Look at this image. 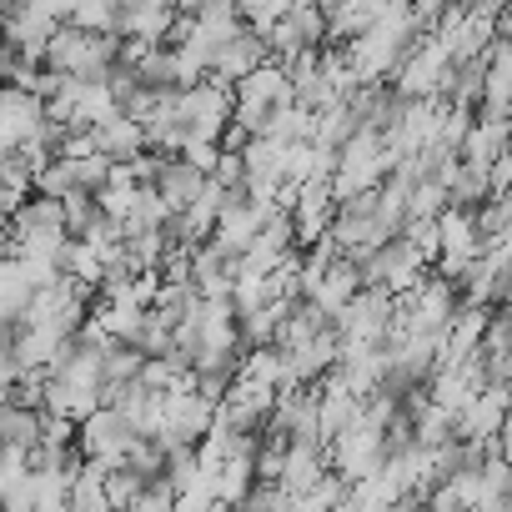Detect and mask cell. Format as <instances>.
<instances>
[{
	"instance_id": "1",
	"label": "cell",
	"mask_w": 512,
	"mask_h": 512,
	"mask_svg": "<svg viewBox=\"0 0 512 512\" xmlns=\"http://www.w3.org/2000/svg\"><path fill=\"white\" fill-rule=\"evenodd\" d=\"M392 457V437H387V422H377L367 407L332 437V467L347 477V482H357V477H372V472H382V462Z\"/></svg>"
},
{
	"instance_id": "2",
	"label": "cell",
	"mask_w": 512,
	"mask_h": 512,
	"mask_svg": "<svg viewBox=\"0 0 512 512\" xmlns=\"http://www.w3.org/2000/svg\"><path fill=\"white\" fill-rule=\"evenodd\" d=\"M392 312H397V292L387 287H362L342 317H337V332H342V347H382L387 342V327H392Z\"/></svg>"
},
{
	"instance_id": "3",
	"label": "cell",
	"mask_w": 512,
	"mask_h": 512,
	"mask_svg": "<svg viewBox=\"0 0 512 512\" xmlns=\"http://www.w3.org/2000/svg\"><path fill=\"white\" fill-rule=\"evenodd\" d=\"M231 116H236V81L206 76V81H196V86L181 91V121H186V131L221 141V131H226Z\"/></svg>"
},
{
	"instance_id": "4",
	"label": "cell",
	"mask_w": 512,
	"mask_h": 512,
	"mask_svg": "<svg viewBox=\"0 0 512 512\" xmlns=\"http://www.w3.org/2000/svg\"><path fill=\"white\" fill-rule=\"evenodd\" d=\"M141 432H136V422L121 412V407H96L86 422H81V447H86V457H96L106 472H116V467H126V457H131V442H136Z\"/></svg>"
},
{
	"instance_id": "5",
	"label": "cell",
	"mask_w": 512,
	"mask_h": 512,
	"mask_svg": "<svg viewBox=\"0 0 512 512\" xmlns=\"http://www.w3.org/2000/svg\"><path fill=\"white\" fill-rule=\"evenodd\" d=\"M407 312H412V322L422 327V332H447V322L457 317V307H462V282H452V277H442V272H427L412 292H402L397 297Z\"/></svg>"
},
{
	"instance_id": "6",
	"label": "cell",
	"mask_w": 512,
	"mask_h": 512,
	"mask_svg": "<svg viewBox=\"0 0 512 512\" xmlns=\"http://www.w3.org/2000/svg\"><path fill=\"white\" fill-rule=\"evenodd\" d=\"M512 412V382L497 377L492 387H482L462 412H457V437H477V442H497L502 422Z\"/></svg>"
},
{
	"instance_id": "7",
	"label": "cell",
	"mask_w": 512,
	"mask_h": 512,
	"mask_svg": "<svg viewBox=\"0 0 512 512\" xmlns=\"http://www.w3.org/2000/svg\"><path fill=\"white\" fill-rule=\"evenodd\" d=\"M267 211L256 206L251 196H236V201H226V211H221V221H216V231H211V241L226 251V256H246L251 246H256V236L267 231Z\"/></svg>"
},
{
	"instance_id": "8",
	"label": "cell",
	"mask_w": 512,
	"mask_h": 512,
	"mask_svg": "<svg viewBox=\"0 0 512 512\" xmlns=\"http://www.w3.org/2000/svg\"><path fill=\"white\" fill-rule=\"evenodd\" d=\"M262 61H272V41L256 31V26H246L236 41H226L221 51H216V66H211V76H221V81H236L241 86V76H251Z\"/></svg>"
},
{
	"instance_id": "9",
	"label": "cell",
	"mask_w": 512,
	"mask_h": 512,
	"mask_svg": "<svg viewBox=\"0 0 512 512\" xmlns=\"http://www.w3.org/2000/svg\"><path fill=\"white\" fill-rule=\"evenodd\" d=\"M91 131H96V146H101L106 156H116V161H136L141 151H151V131H146V121L131 116V111H116V116H106L101 126H91Z\"/></svg>"
},
{
	"instance_id": "10",
	"label": "cell",
	"mask_w": 512,
	"mask_h": 512,
	"mask_svg": "<svg viewBox=\"0 0 512 512\" xmlns=\"http://www.w3.org/2000/svg\"><path fill=\"white\" fill-rule=\"evenodd\" d=\"M502 151H512V116L482 111V116L472 121L467 141H462V156H467L472 166H487V171H492V161H497Z\"/></svg>"
},
{
	"instance_id": "11",
	"label": "cell",
	"mask_w": 512,
	"mask_h": 512,
	"mask_svg": "<svg viewBox=\"0 0 512 512\" xmlns=\"http://www.w3.org/2000/svg\"><path fill=\"white\" fill-rule=\"evenodd\" d=\"M236 96H241V101H267V106H287V101H297V86H292L287 61H282V56L262 61L251 76H241Z\"/></svg>"
},
{
	"instance_id": "12",
	"label": "cell",
	"mask_w": 512,
	"mask_h": 512,
	"mask_svg": "<svg viewBox=\"0 0 512 512\" xmlns=\"http://www.w3.org/2000/svg\"><path fill=\"white\" fill-rule=\"evenodd\" d=\"M41 121H46V101L26 86H11L6 91V126H0V151H16Z\"/></svg>"
},
{
	"instance_id": "13",
	"label": "cell",
	"mask_w": 512,
	"mask_h": 512,
	"mask_svg": "<svg viewBox=\"0 0 512 512\" xmlns=\"http://www.w3.org/2000/svg\"><path fill=\"white\" fill-rule=\"evenodd\" d=\"M181 6L176 0H141V6H126L121 11V36H141V41H171V26H176Z\"/></svg>"
},
{
	"instance_id": "14",
	"label": "cell",
	"mask_w": 512,
	"mask_h": 512,
	"mask_svg": "<svg viewBox=\"0 0 512 512\" xmlns=\"http://www.w3.org/2000/svg\"><path fill=\"white\" fill-rule=\"evenodd\" d=\"M362 287H367V272H362V262H357L352 251H342L337 262L327 267V282H322V292H317L312 302H322V307L332 312V322H337V317H342V307H347V302H352Z\"/></svg>"
},
{
	"instance_id": "15",
	"label": "cell",
	"mask_w": 512,
	"mask_h": 512,
	"mask_svg": "<svg viewBox=\"0 0 512 512\" xmlns=\"http://www.w3.org/2000/svg\"><path fill=\"white\" fill-rule=\"evenodd\" d=\"M156 186H161V196L171 201V211H186V206L211 186V176H206L201 166H191L186 156H166V166H161V181H156Z\"/></svg>"
},
{
	"instance_id": "16",
	"label": "cell",
	"mask_w": 512,
	"mask_h": 512,
	"mask_svg": "<svg viewBox=\"0 0 512 512\" xmlns=\"http://www.w3.org/2000/svg\"><path fill=\"white\" fill-rule=\"evenodd\" d=\"M11 231H71L66 196H46V191H36V196L11 216Z\"/></svg>"
},
{
	"instance_id": "17",
	"label": "cell",
	"mask_w": 512,
	"mask_h": 512,
	"mask_svg": "<svg viewBox=\"0 0 512 512\" xmlns=\"http://www.w3.org/2000/svg\"><path fill=\"white\" fill-rule=\"evenodd\" d=\"M41 427H46V412H41V407H21V402L0 407V442L36 447V442H41Z\"/></svg>"
},
{
	"instance_id": "18",
	"label": "cell",
	"mask_w": 512,
	"mask_h": 512,
	"mask_svg": "<svg viewBox=\"0 0 512 512\" xmlns=\"http://www.w3.org/2000/svg\"><path fill=\"white\" fill-rule=\"evenodd\" d=\"M251 487H256V457L236 452V457H226V462L216 467V492H221V507L246 502V492H251Z\"/></svg>"
},
{
	"instance_id": "19",
	"label": "cell",
	"mask_w": 512,
	"mask_h": 512,
	"mask_svg": "<svg viewBox=\"0 0 512 512\" xmlns=\"http://www.w3.org/2000/svg\"><path fill=\"white\" fill-rule=\"evenodd\" d=\"M61 267H66L76 282H86V287H101L106 272H111V267H106V256H101L86 236H71V246L61 251Z\"/></svg>"
},
{
	"instance_id": "20",
	"label": "cell",
	"mask_w": 512,
	"mask_h": 512,
	"mask_svg": "<svg viewBox=\"0 0 512 512\" xmlns=\"http://www.w3.org/2000/svg\"><path fill=\"white\" fill-rule=\"evenodd\" d=\"M76 186H81L76 156H56V161L36 176V191H46V196H66V191H76Z\"/></svg>"
},
{
	"instance_id": "21",
	"label": "cell",
	"mask_w": 512,
	"mask_h": 512,
	"mask_svg": "<svg viewBox=\"0 0 512 512\" xmlns=\"http://www.w3.org/2000/svg\"><path fill=\"white\" fill-rule=\"evenodd\" d=\"M497 452L512 462V412H507V422H502V432H497Z\"/></svg>"
}]
</instances>
